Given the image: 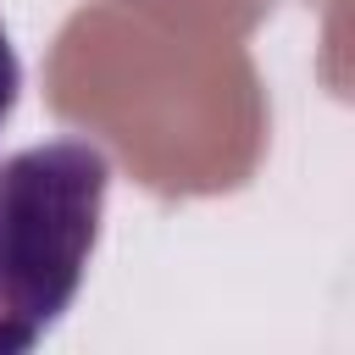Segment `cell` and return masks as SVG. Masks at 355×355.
I'll return each instance as SVG.
<instances>
[{
  "label": "cell",
  "instance_id": "1",
  "mask_svg": "<svg viewBox=\"0 0 355 355\" xmlns=\"http://www.w3.org/2000/svg\"><path fill=\"white\" fill-rule=\"evenodd\" d=\"M111 161L89 139L28 144L0 161V355L33 349L78 300Z\"/></svg>",
  "mask_w": 355,
  "mask_h": 355
},
{
  "label": "cell",
  "instance_id": "2",
  "mask_svg": "<svg viewBox=\"0 0 355 355\" xmlns=\"http://www.w3.org/2000/svg\"><path fill=\"white\" fill-rule=\"evenodd\" d=\"M17 94H22V61H17V50H11V39L0 28V128L17 111Z\"/></svg>",
  "mask_w": 355,
  "mask_h": 355
}]
</instances>
